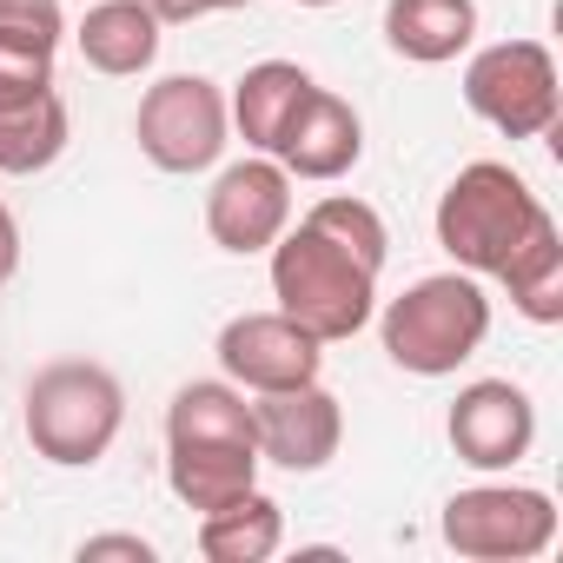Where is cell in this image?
<instances>
[{"instance_id":"cell-1","label":"cell","mask_w":563,"mask_h":563,"mask_svg":"<svg viewBox=\"0 0 563 563\" xmlns=\"http://www.w3.org/2000/svg\"><path fill=\"white\" fill-rule=\"evenodd\" d=\"M272 299L286 319H299L319 345H345L378 312V272L325 239L319 225H286L272 239Z\"/></svg>"},{"instance_id":"cell-2","label":"cell","mask_w":563,"mask_h":563,"mask_svg":"<svg viewBox=\"0 0 563 563\" xmlns=\"http://www.w3.org/2000/svg\"><path fill=\"white\" fill-rule=\"evenodd\" d=\"M385 358L411 378H451L457 365H471L490 339V292L477 272H431L418 286H405L385 319H378Z\"/></svg>"},{"instance_id":"cell-3","label":"cell","mask_w":563,"mask_h":563,"mask_svg":"<svg viewBox=\"0 0 563 563\" xmlns=\"http://www.w3.org/2000/svg\"><path fill=\"white\" fill-rule=\"evenodd\" d=\"M21 431L34 444V457L60 464V471H93L120 424H126V385L100 365V358H54L27 378L21 398Z\"/></svg>"},{"instance_id":"cell-4","label":"cell","mask_w":563,"mask_h":563,"mask_svg":"<svg viewBox=\"0 0 563 563\" xmlns=\"http://www.w3.org/2000/svg\"><path fill=\"white\" fill-rule=\"evenodd\" d=\"M550 206L530 192V179L504 159H471L457 166V179L438 192V212H431V232L438 245L451 252L457 272H477V278H497L504 258L530 239V225L543 219Z\"/></svg>"},{"instance_id":"cell-5","label":"cell","mask_w":563,"mask_h":563,"mask_svg":"<svg viewBox=\"0 0 563 563\" xmlns=\"http://www.w3.org/2000/svg\"><path fill=\"white\" fill-rule=\"evenodd\" d=\"M464 107L504 140H543L563 113L556 60L543 41H490L464 60Z\"/></svg>"},{"instance_id":"cell-6","label":"cell","mask_w":563,"mask_h":563,"mask_svg":"<svg viewBox=\"0 0 563 563\" xmlns=\"http://www.w3.org/2000/svg\"><path fill=\"white\" fill-rule=\"evenodd\" d=\"M225 133H232V113H225L219 80H206V74H166V80H153L140 93L133 140H140V153L159 173H179L186 179V173L219 166Z\"/></svg>"},{"instance_id":"cell-7","label":"cell","mask_w":563,"mask_h":563,"mask_svg":"<svg viewBox=\"0 0 563 563\" xmlns=\"http://www.w3.org/2000/svg\"><path fill=\"white\" fill-rule=\"evenodd\" d=\"M444 543L471 563H530L556 543V497L537 484H471L444 504Z\"/></svg>"},{"instance_id":"cell-8","label":"cell","mask_w":563,"mask_h":563,"mask_svg":"<svg viewBox=\"0 0 563 563\" xmlns=\"http://www.w3.org/2000/svg\"><path fill=\"white\" fill-rule=\"evenodd\" d=\"M219 372L239 385V391H292V385H312L325 372V345L286 319V312H239L219 325Z\"/></svg>"},{"instance_id":"cell-9","label":"cell","mask_w":563,"mask_h":563,"mask_svg":"<svg viewBox=\"0 0 563 563\" xmlns=\"http://www.w3.org/2000/svg\"><path fill=\"white\" fill-rule=\"evenodd\" d=\"M292 225V173L278 166L272 153H252L239 166H225L206 192V232L219 252L252 258L272 252V239Z\"/></svg>"},{"instance_id":"cell-10","label":"cell","mask_w":563,"mask_h":563,"mask_svg":"<svg viewBox=\"0 0 563 563\" xmlns=\"http://www.w3.org/2000/svg\"><path fill=\"white\" fill-rule=\"evenodd\" d=\"M252 398V438H258V464H278L292 477H312L339 457L345 444V411L339 398L312 378L292 391H245Z\"/></svg>"},{"instance_id":"cell-11","label":"cell","mask_w":563,"mask_h":563,"mask_svg":"<svg viewBox=\"0 0 563 563\" xmlns=\"http://www.w3.org/2000/svg\"><path fill=\"white\" fill-rule=\"evenodd\" d=\"M444 438L471 471H510L537 444V405H530V391L517 378H471L451 398Z\"/></svg>"},{"instance_id":"cell-12","label":"cell","mask_w":563,"mask_h":563,"mask_svg":"<svg viewBox=\"0 0 563 563\" xmlns=\"http://www.w3.org/2000/svg\"><path fill=\"white\" fill-rule=\"evenodd\" d=\"M272 159L286 166L292 179H312V186L345 179V173L365 159V120H358V107L339 100L332 87H312L306 107L292 113V126H286V140H278Z\"/></svg>"},{"instance_id":"cell-13","label":"cell","mask_w":563,"mask_h":563,"mask_svg":"<svg viewBox=\"0 0 563 563\" xmlns=\"http://www.w3.org/2000/svg\"><path fill=\"white\" fill-rule=\"evenodd\" d=\"M166 484L186 510H219L258 484V444L239 438H166Z\"/></svg>"},{"instance_id":"cell-14","label":"cell","mask_w":563,"mask_h":563,"mask_svg":"<svg viewBox=\"0 0 563 563\" xmlns=\"http://www.w3.org/2000/svg\"><path fill=\"white\" fill-rule=\"evenodd\" d=\"M312 87H319V80H312L299 60H258V67H245V80L232 87L225 113H232V126H239V140H245L252 153H278V140H286V126H292V113L306 107Z\"/></svg>"},{"instance_id":"cell-15","label":"cell","mask_w":563,"mask_h":563,"mask_svg":"<svg viewBox=\"0 0 563 563\" xmlns=\"http://www.w3.org/2000/svg\"><path fill=\"white\" fill-rule=\"evenodd\" d=\"M80 60L107 80H140L159 60V21L140 8V0H87V21H80Z\"/></svg>"},{"instance_id":"cell-16","label":"cell","mask_w":563,"mask_h":563,"mask_svg":"<svg viewBox=\"0 0 563 563\" xmlns=\"http://www.w3.org/2000/svg\"><path fill=\"white\" fill-rule=\"evenodd\" d=\"M477 41V0H385V47L411 67H444Z\"/></svg>"},{"instance_id":"cell-17","label":"cell","mask_w":563,"mask_h":563,"mask_svg":"<svg viewBox=\"0 0 563 563\" xmlns=\"http://www.w3.org/2000/svg\"><path fill=\"white\" fill-rule=\"evenodd\" d=\"M67 140H74V120H67L60 87L34 93V100H0V173L8 179L47 173L67 153Z\"/></svg>"},{"instance_id":"cell-18","label":"cell","mask_w":563,"mask_h":563,"mask_svg":"<svg viewBox=\"0 0 563 563\" xmlns=\"http://www.w3.org/2000/svg\"><path fill=\"white\" fill-rule=\"evenodd\" d=\"M497 286L510 292V306H517L530 325H563V232H556L550 212H543V219L530 225V239L504 258Z\"/></svg>"},{"instance_id":"cell-19","label":"cell","mask_w":563,"mask_h":563,"mask_svg":"<svg viewBox=\"0 0 563 563\" xmlns=\"http://www.w3.org/2000/svg\"><path fill=\"white\" fill-rule=\"evenodd\" d=\"M278 543H286V510H278L258 484L199 517V556L206 563H265Z\"/></svg>"},{"instance_id":"cell-20","label":"cell","mask_w":563,"mask_h":563,"mask_svg":"<svg viewBox=\"0 0 563 563\" xmlns=\"http://www.w3.org/2000/svg\"><path fill=\"white\" fill-rule=\"evenodd\" d=\"M166 438H239V444H258L252 438V398L232 378H192L166 405Z\"/></svg>"},{"instance_id":"cell-21","label":"cell","mask_w":563,"mask_h":563,"mask_svg":"<svg viewBox=\"0 0 563 563\" xmlns=\"http://www.w3.org/2000/svg\"><path fill=\"white\" fill-rule=\"evenodd\" d=\"M306 225H319L325 239H339L345 252H358L372 272H385V258H391V232H385L378 206H365V199H352V192H325V199L306 212Z\"/></svg>"},{"instance_id":"cell-22","label":"cell","mask_w":563,"mask_h":563,"mask_svg":"<svg viewBox=\"0 0 563 563\" xmlns=\"http://www.w3.org/2000/svg\"><path fill=\"white\" fill-rule=\"evenodd\" d=\"M54 41L41 34H14L0 27V100H34V93H54Z\"/></svg>"},{"instance_id":"cell-23","label":"cell","mask_w":563,"mask_h":563,"mask_svg":"<svg viewBox=\"0 0 563 563\" xmlns=\"http://www.w3.org/2000/svg\"><path fill=\"white\" fill-rule=\"evenodd\" d=\"M0 27L41 34V41L60 47V34H67V8H60V0H0Z\"/></svg>"},{"instance_id":"cell-24","label":"cell","mask_w":563,"mask_h":563,"mask_svg":"<svg viewBox=\"0 0 563 563\" xmlns=\"http://www.w3.org/2000/svg\"><path fill=\"white\" fill-rule=\"evenodd\" d=\"M159 550H153V537H140V530H107V537H87L80 543V563H153Z\"/></svg>"},{"instance_id":"cell-25","label":"cell","mask_w":563,"mask_h":563,"mask_svg":"<svg viewBox=\"0 0 563 563\" xmlns=\"http://www.w3.org/2000/svg\"><path fill=\"white\" fill-rule=\"evenodd\" d=\"M14 272H21V219L0 206V286H8Z\"/></svg>"},{"instance_id":"cell-26","label":"cell","mask_w":563,"mask_h":563,"mask_svg":"<svg viewBox=\"0 0 563 563\" xmlns=\"http://www.w3.org/2000/svg\"><path fill=\"white\" fill-rule=\"evenodd\" d=\"M140 8H146V14H153L159 27H179V21H199V14H192V0H140Z\"/></svg>"},{"instance_id":"cell-27","label":"cell","mask_w":563,"mask_h":563,"mask_svg":"<svg viewBox=\"0 0 563 563\" xmlns=\"http://www.w3.org/2000/svg\"><path fill=\"white\" fill-rule=\"evenodd\" d=\"M232 8H252V0H192V14H232Z\"/></svg>"},{"instance_id":"cell-28","label":"cell","mask_w":563,"mask_h":563,"mask_svg":"<svg viewBox=\"0 0 563 563\" xmlns=\"http://www.w3.org/2000/svg\"><path fill=\"white\" fill-rule=\"evenodd\" d=\"M292 8H339V0H292Z\"/></svg>"},{"instance_id":"cell-29","label":"cell","mask_w":563,"mask_h":563,"mask_svg":"<svg viewBox=\"0 0 563 563\" xmlns=\"http://www.w3.org/2000/svg\"><path fill=\"white\" fill-rule=\"evenodd\" d=\"M80 8H87V0H80Z\"/></svg>"}]
</instances>
